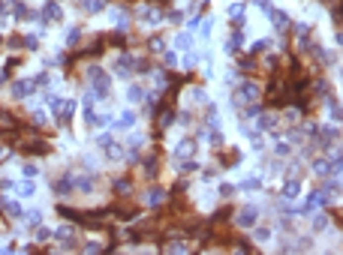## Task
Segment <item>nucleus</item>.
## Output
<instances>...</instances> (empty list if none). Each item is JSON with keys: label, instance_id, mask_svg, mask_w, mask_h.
<instances>
[{"label": "nucleus", "instance_id": "nucleus-7", "mask_svg": "<svg viewBox=\"0 0 343 255\" xmlns=\"http://www.w3.org/2000/svg\"><path fill=\"white\" fill-rule=\"evenodd\" d=\"M72 114H75V99H69V102H60V108H57V123L60 126H69L72 123Z\"/></svg>", "mask_w": 343, "mask_h": 255}, {"label": "nucleus", "instance_id": "nucleus-38", "mask_svg": "<svg viewBox=\"0 0 343 255\" xmlns=\"http://www.w3.org/2000/svg\"><path fill=\"white\" fill-rule=\"evenodd\" d=\"M49 81H51V78H49V72H40V75L33 78V84H36V87H46Z\"/></svg>", "mask_w": 343, "mask_h": 255}, {"label": "nucleus", "instance_id": "nucleus-16", "mask_svg": "<svg viewBox=\"0 0 343 255\" xmlns=\"http://www.w3.org/2000/svg\"><path fill=\"white\" fill-rule=\"evenodd\" d=\"M241 45H244V30H235L232 39H229V45H226V51H229V54H238Z\"/></svg>", "mask_w": 343, "mask_h": 255}, {"label": "nucleus", "instance_id": "nucleus-11", "mask_svg": "<svg viewBox=\"0 0 343 255\" xmlns=\"http://www.w3.org/2000/svg\"><path fill=\"white\" fill-rule=\"evenodd\" d=\"M111 189H114V195H130L133 192V180L130 177H114L111 180Z\"/></svg>", "mask_w": 343, "mask_h": 255}, {"label": "nucleus", "instance_id": "nucleus-20", "mask_svg": "<svg viewBox=\"0 0 343 255\" xmlns=\"http://www.w3.org/2000/svg\"><path fill=\"white\" fill-rule=\"evenodd\" d=\"M3 213H6V216H12V219L24 216V210H21V204H18V201H6V204H3Z\"/></svg>", "mask_w": 343, "mask_h": 255}, {"label": "nucleus", "instance_id": "nucleus-3", "mask_svg": "<svg viewBox=\"0 0 343 255\" xmlns=\"http://www.w3.org/2000/svg\"><path fill=\"white\" fill-rule=\"evenodd\" d=\"M133 63H136V57L133 54H127V51H121L118 57H114V75H121V78H130L133 75Z\"/></svg>", "mask_w": 343, "mask_h": 255}, {"label": "nucleus", "instance_id": "nucleus-4", "mask_svg": "<svg viewBox=\"0 0 343 255\" xmlns=\"http://www.w3.org/2000/svg\"><path fill=\"white\" fill-rule=\"evenodd\" d=\"M145 201H147V207H163L166 201H169V189H163V186H150L147 192H145Z\"/></svg>", "mask_w": 343, "mask_h": 255}, {"label": "nucleus", "instance_id": "nucleus-14", "mask_svg": "<svg viewBox=\"0 0 343 255\" xmlns=\"http://www.w3.org/2000/svg\"><path fill=\"white\" fill-rule=\"evenodd\" d=\"M60 18H63V12H60L57 3H46V6H43V21H46V24H49V21L54 24V21H60Z\"/></svg>", "mask_w": 343, "mask_h": 255}, {"label": "nucleus", "instance_id": "nucleus-17", "mask_svg": "<svg viewBox=\"0 0 343 255\" xmlns=\"http://www.w3.org/2000/svg\"><path fill=\"white\" fill-rule=\"evenodd\" d=\"M244 3H232V6H229V18H232V24L238 27V24H244Z\"/></svg>", "mask_w": 343, "mask_h": 255}, {"label": "nucleus", "instance_id": "nucleus-6", "mask_svg": "<svg viewBox=\"0 0 343 255\" xmlns=\"http://www.w3.org/2000/svg\"><path fill=\"white\" fill-rule=\"evenodd\" d=\"M193 156H196V138L190 135V138H184L175 147V159H193Z\"/></svg>", "mask_w": 343, "mask_h": 255}, {"label": "nucleus", "instance_id": "nucleus-13", "mask_svg": "<svg viewBox=\"0 0 343 255\" xmlns=\"http://www.w3.org/2000/svg\"><path fill=\"white\" fill-rule=\"evenodd\" d=\"M157 171H160L157 156H147V159H142V174H145L147 180H154V177H157Z\"/></svg>", "mask_w": 343, "mask_h": 255}, {"label": "nucleus", "instance_id": "nucleus-21", "mask_svg": "<svg viewBox=\"0 0 343 255\" xmlns=\"http://www.w3.org/2000/svg\"><path fill=\"white\" fill-rule=\"evenodd\" d=\"M3 45H6L9 51H21V48H24V36H6Z\"/></svg>", "mask_w": 343, "mask_h": 255}, {"label": "nucleus", "instance_id": "nucleus-19", "mask_svg": "<svg viewBox=\"0 0 343 255\" xmlns=\"http://www.w3.org/2000/svg\"><path fill=\"white\" fill-rule=\"evenodd\" d=\"M133 123H136V114H133V111H124L118 120H114V129H130Z\"/></svg>", "mask_w": 343, "mask_h": 255}, {"label": "nucleus", "instance_id": "nucleus-31", "mask_svg": "<svg viewBox=\"0 0 343 255\" xmlns=\"http://www.w3.org/2000/svg\"><path fill=\"white\" fill-rule=\"evenodd\" d=\"M175 42H178V48H190V45H193V36H190V33H178Z\"/></svg>", "mask_w": 343, "mask_h": 255}, {"label": "nucleus", "instance_id": "nucleus-5", "mask_svg": "<svg viewBox=\"0 0 343 255\" xmlns=\"http://www.w3.org/2000/svg\"><path fill=\"white\" fill-rule=\"evenodd\" d=\"M9 87H12V96H15V99H27V96H33V90H36L33 78H15Z\"/></svg>", "mask_w": 343, "mask_h": 255}, {"label": "nucleus", "instance_id": "nucleus-43", "mask_svg": "<svg viewBox=\"0 0 343 255\" xmlns=\"http://www.w3.org/2000/svg\"><path fill=\"white\" fill-rule=\"evenodd\" d=\"M232 192H235V186H229V183H223V186H220V195H223V198H229Z\"/></svg>", "mask_w": 343, "mask_h": 255}, {"label": "nucleus", "instance_id": "nucleus-27", "mask_svg": "<svg viewBox=\"0 0 343 255\" xmlns=\"http://www.w3.org/2000/svg\"><path fill=\"white\" fill-rule=\"evenodd\" d=\"M147 48H150V51H166L163 36H150V39H147Z\"/></svg>", "mask_w": 343, "mask_h": 255}, {"label": "nucleus", "instance_id": "nucleus-23", "mask_svg": "<svg viewBox=\"0 0 343 255\" xmlns=\"http://www.w3.org/2000/svg\"><path fill=\"white\" fill-rule=\"evenodd\" d=\"M259 183H262L259 177H244L238 186H241V189H247V192H253V189H259Z\"/></svg>", "mask_w": 343, "mask_h": 255}, {"label": "nucleus", "instance_id": "nucleus-37", "mask_svg": "<svg viewBox=\"0 0 343 255\" xmlns=\"http://www.w3.org/2000/svg\"><path fill=\"white\" fill-rule=\"evenodd\" d=\"M268 48H271V39H259L253 45V54H262V51H268Z\"/></svg>", "mask_w": 343, "mask_h": 255}, {"label": "nucleus", "instance_id": "nucleus-1", "mask_svg": "<svg viewBox=\"0 0 343 255\" xmlns=\"http://www.w3.org/2000/svg\"><path fill=\"white\" fill-rule=\"evenodd\" d=\"M259 93H262V90H259V84H253V81H244V84L235 90V105H238V108H244L247 102L259 99Z\"/></svg>", "mask_w": 343, "mask_h": 255}, {"label": "nucleus", "instance_id": "nucleus-28", "mask_svg": "<svg viewBox=\"0 0 343 255\" xmlns=\"http://www.w3.org/2000/svg\"><path fill=\"white\" fill-rule=\"evenodd\" d=\"M33 192H36V183H30V180H24V183L18 186V195H21V198H30Z\"/></svg>", "mask_w": 343, "mask_h": 255}, {"label": "nucleus", "instance_id": "nucleus-24", "mask_svg": "<svg viewBox=\"0 0 343 255\" xmlns=\"http://www.w3.org/2000/svg\"><path fill=\"white\" fill-rule=\"evenodd\" d=\"M178 66V54L175 51H163V69H175Z\"/></svg>", "mask_w": 343, "mask_h": 255}, {"label": "nucleus", "instance_id": "nucleus-44", "mask_svg": "<svg viewBox=\"0 0 343 255\" xmlns=\"http://www.w3.org/2000/svg\"><path fill=\"white\" fill-rule=\"evenodd\" d=\"M187 27H190V30H196V27H199V15H193V18H190V21H187Z\"/></svg>", "mask_w": 343, "mask_h": 255}, {"label": "nucleus", "instance_id": "nucleus-33", "mask_svg": "<svg viewBox=\"0 0 343 255\" xmlns=\"http://www.w3.org/2000/svg\"><path fill=\"white\" fill-rule=\"evenodd\" d=\"M66 42H69V45H79V42H82V30H79V27H72V30L66 33Z\"/></svg>", "mask_w": 343, "mask_h": 255}, {"label": "nucleus", "instance_id": "nucleus-36", "mask_svg": "<svg viewBox=\"0 0 343 255\" xmlns=\"http://www.w3.org/2000/svg\"><path fill=\"white\" fill-rule=\"evenodd\" d=\"M277 156H292V144H289V141H280V144H277Z\"/></svg>", "mask_w": 343, "mask_h": 255}, {"label": "nucleus", "instance_id": "nucleus-32", "mask_svg": "<svg viewBox=\"0 0 343 255\" xmlns=\"http://www.w3.org/2000/svg\"><path fill=\"white\" fill-rule=\"evenodd\" d=\"M24 48H27V51H36V48H40V36H36V33L24 36Z\"/></svg>", "mask_w": 343, "mask_h": 255}, {"label": "nucleus", "instance_id": "nucleus-35", "mask_svg": "<svg viewBox=\"0 0 343 255\" xmlns=\"http://www.w3.org/2000/svg\"><path fill=\"white\" fill-rule=\"evenodd\" d=\"M166 18H169V24H184V12H181V9H172Z\"/></svg>", "mask_w": 343, "mask_h": 255}, {"label": "nucleus", "instance_id": "nucleus-22", "mask_svg": "<svg viewBox=\"0 0 343 255\" xmlns=\"http://www.w3.org/2000/svg\"><path fill=\"white\" fill-rule=\"evenodd\" d=\"M235 162H238V150H226V153L220 156V165H223V168H232Z\"/></svg>", "mask_w": 343, "mask_h": 255}, {"label": "nucleus", "instance_id": "nucleus-10", "mask_svg": "<svg viewBox=\"0 0 343 255\" xmlns=\"http://www.w3.org/2000/svg\"><path fill=\"white\" fill-rule=\"evenodd\" d=\"M175 117H178V114H175V108L163 105V108H160V120H157V132H163L166 126H172V123H175Z\"/></svg>", "mask_w": 343, "mask_h": 255}, {"label": "nucleus", "instance_id": "nucleus-41", "mask_svg": "<svg viewBox=\"0 0 343 255\" xmlns=\"http://www.w3.org/2000/svg\"><path fill=\"white\" fill-rule=\"evenodd\" d=\"M99 249H102L99 240H88V243H85V252H99Z\"/></svg>", "mask_w": 343, "mask_h": 255}, {"label": "nucleus", "instance_id": "nucleus-40", "mask_svg": "<svg viewBox=\"0 0 343 255\" xmlns=\"http://www.w3.org/2000/svg\"><path fill=\"white\" fill-rule=\"evenodd\" d=\"M310 225H313L316 231H322V228L328 225V219H325V216H313V222H310Z\"/></svg>", "mask_w": 343, "mask_h": 255}, {"label": "nucleus", "instance_id": "nucleus-26", "mask_svg": "<svg viewBox=\"0 0 343 255\" xmlns=\"http://www.w3.org/2000/svg\"><path fill=\"white\" fill-rule=\"evenodd\" d=\"M94 141H97V147H108V144L114 141V135L111 132H99V135H94Z\"/></svg>", "mask_w": 343, "mask_h": 255}, {"label": "nucleus", "instance_id": "nucleus-12", "mask_svg": "<svg viewBox=\"0 0 343 255\" xmlns=\"http://www.w3.org/2000/svg\"><path fill=\"white\" fill-rule=\"evenodd\" d=\"M75 189H79V192H94V189H97V177H94V174L75 177Z\"/></svg>", "mask_w": 343, "mask_h": 255}, {"label": "nucleus", "instance_id": "nucleus-39", "mask_svg": "<svg viewBox=\"0 0 343 255\" xmlns=\"http://www.w3.org/2000/svg\"><path fill=\"white\" fill-rule=\"evenodd\" d=\"M166 249H169V252H187L190 243H166Z\"/></svg>", "mask_w": 343, "mask_h": 255}, {"label": "nucleus", "instance_id": "nucleus-46", "mask_svg": "<svg viewBox=\"0 0 343 255\" xmlns=\"http://www.w3.org/2000/svg\"><path fill=\"white\" fill-rule=\"evenodd\" d=\"M3 153H6V150H3V144H0V162H3Z\"/></svg>", "mask_w": 343, "mask_h": 255}, {"label": "nucleus", "instance_id": "nucleus-15", "mask_svg": "<svg viewBox=\"0 0 343 255\" xmlns=\"http://www.w3.org/2000/svg\"><path fill=\"white\" fill-rule=\"evenodd\" d=\"M256 123H259V129H271V132L277 129V117H274V114H268V111H265V114L259 111V114H256Z\"/></svg>", "mask_w": 343, "mask_h": 255}, {"label": "nucleus", "instance_id": "nucleus-2", "mask_svg": "<svg viewBox=\"0 0 343 255\" xmlns=\"http://www.w3.org/2000/svg\"><path fill=\"white\" fill-rule=\"evenodd\" d=\"M256 219H259V207L256 204H244V210L235 213V225L238 228H253Z\"/></svg>", "mask_w": 343, "mask_h": 255}, {"label": "nucleus", "instance_id": "nucleus-45", "mask_svg": "<svg viewBox=\"0 0 343 255\" xmlns=\"http://www.w3.org/2000/svg\"><path fill=\"white\" fill-rule=\"evenodd\" d=\"M24 174H27V177H33V174H36V165H30V162H27V165H24Z\"/></svg>", "mask_w": 343, "mask_h": 255}, {"label": "nucleus", "instance_id": "nucleus-25", "mask_svg": "<svg viewBox=\"0 0 343 255\" xmlns=\"http://www.w3.org/2000/svg\"><path fill=\"white\" fill-rule=\"evenodd\" d=\"M127 99H130V102H142V99H145V90H142L139 84H133V87L127 90Z\"/></svg>", "mask_w": 343, "mask_h": 255}, {"label": "nucleus", "instance_id": "nucleus-29", "mask_svg": "<svg viewBox=\"0 0 343 255\" xmlns=\"http://www.w3.org/2000/svg\"><path fill=\"white\" fill-rule=\"evenodd\" d=\"M253 237L256 240H271V228L268 225H259V228H253Z\"/></svg>", "mask_w": 343, "mask_h": 255}, {"label": "nucleus", "instance_id": "nucleus-18", "mask_svg": "<svg viewBox=\"0 0 343 255\" xmlns=\"http://www.w3.org/2000/svg\"><path fill=\"white\" fill-rule=\"evenodd\" d=\"M298 192H301V183H298L295 177H286V183H283V198H295Z\"/></svg>", "mask_w": 343, "mask_h": 255}, {"label": "nucleus", "instance_id": "nucleus-8", "mask_svg": "<svg viewBox=\"0 0 343 255\" xmlns=\"http://www.w3.org/2000/svg\"><path fill=\"white\" fill-rule=\"evenodd\" d=\"M51 189H54L57 195H69V192H75V177H69V174L57 177L54 183H51Z\"/></svg>", "mask_w": 343, "mask_h": 255}, {"label": "nucleus", "instance_id": "nucleus-42", "mask_svg": "<svg viewBox=\"0 0 343 255\" xmlns=\"http://www.w3.org/2000/svg\"><path fill=\"white\" fill-rule=\"evenodd\" d=\"M49 237H54V231H49V228H36V240H49Z\"/></svg>", "mask_w": 343, "mask_h": 255}, {"label": "nucleus", "instance_id": "nucleus-34", "mask_svg": "<svg viewBox=\"0 0 343 255\" xmlns=\"http://www.w3.org/2000/svg\"><path fill=\"white\" fill-rule=\"evenodd\" d=\"M238 66L244 72H256V57H244V60H238Z\"/></svg>", "mask_w": 343, "mask_h": 255}, {"label": "nucleus", "instance_id": "nucleus-9", "mask_svg": "<svg viewBox=\"0 0 343 255\" xmlns=\"http://www.w3.org/2000/svg\"><path fill=\"white\" fill-rule=\"evenodd\" d=\"M271 21H274V27L280 30V33H286L289 27H292V18H289V12H283V9H271V15H268Z\"/></svg>", "mask_w": 343, "mask_h": 255}, {"label": "nucleus", "instance_id": "nucleus-30", "mask_svg": "<svg viewBox=\"0 0 343 255\" xmlns=\"http://www.w3.org/2000/svg\"><path fill=\"white\" fill-rule=\"evenodd\" d=\"M208 96H205V90L202 87H193V90H190V102H196V105H202Z\"/></svg>", "mask_w": 343, "mask_h": 255}]
</instances>
